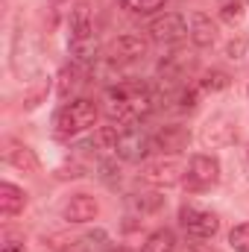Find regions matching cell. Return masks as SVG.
I'll return each instance as SVG.
<instances>
[{
  "instance_id": "6da1fadb",
  "label": "cell",
  "mask_w": 249,
  "mask_h": 252,
  "mask_svg": "<svg viewBox=\"0 0 249 252\" xmlns=\"http://www.w3.org/2000/svg\"><path fill=\"white\" fill-rule=\"evenodd\" d=\"M156 109V97L144 82H118L106 91V115L118 124H135Z\"/></svg>"
},
{
  "instance_id": "7a4b0ae2",
  "label": "cell",
  "mask_w": 249,
  "mask_h": 252,
  "mask_svg": "<svg viewBox=\"0 0 249 252\" xmlns=\"http://www.w3.org/2000/svg\"><path fill=\"white\" fill-rule=\"evenodd\" d=\"M97 121V106H94V100H85V97H79V100H70V103H64L62 109L56 112V135L59 138H70V135H79V132H85L88 126H94Z\"/></svg>"
},
{
  "instance_id": "3957f363",
  "label": "cell",
  "mask_w": 249,
  "mask_h": 252,
  "mask_svg": "<svg viewBox=\"0 0 249 252\" xmlns=\"http://www.w3.org/2000/svg\"><path fill=\"white\" fill-rule=\"evenodd\" d=\"M147 32H150V38L158 41V44H179L182 38L190 35V27H187V21L182 18V15L164 12V15H158V18L150 21Z\"/></svg>"
},
{
  "instance_id": "277c9868",
  "label": "cell",
  "mask_w": 249,
  "mask_h": 252,
  "mask_svg": "<svg viewBox=\"0 0 249 252\" xmlns=\"http://www.w3.org/2000/svg\"><path fill=\"white\" fill-rule=\"evenodd\" d=\"M179 220H182L185 232L190 238H196V241H208V238H214L217 229H220L217 214L208 211V208H199V205H185V208L179 211Z\"/></svg>"
},
{
  "instance_id": "5b68a950",
  "label": "cell",
  "mask_w": 249,
  "mask_h": 252,
  "mask_svg": "<svg viewBox=\"0 0 249 252\" xmlns=\"http://www.w3.org/2000/svg\"><path fill=\"white\" fill-rule=\"evenodd\" d=\"M144 182H150V185H158V188H167V185H179L182 179L187 176V167L179 161V158H173V156H167V158H156V161H150L147 167H144Z\"/></svg>"
},
{
  "instance_id": "8992f818",
  "label": "cell",
  "mask_w": 249,
  "mask_h": 252,
  "mask_svg": "<svg viewBox=\"0 0 249 252\" xmlns=\"http://www.w3.org/2000/svg\"><path fill=\"white\" fill-rule=\"evenodd\" d=\"M150 150H153V138H150L147 132H141V129H135V126H124V129H121V138H118L115 153H118L124 161H132V164H135V161L147 158Z\"/></svg>"
},
{
  "instance_id": "52a82bcc",
  "label": "cell",
  "mask_w": 249,
  "mask_h": 252,
  "mask_svg": "<svg viewBox=\"0 0 249 252\" xmlns=\"http://www.w3.org/2000/svg\"><path fill=\"white\" fill-rule=\"evenodd\" d=\"M220 182V161L214 156H193L190 164H187V176H185V185L193 190H202V188H211Z\"/></svg>"
},
{
  "instance_id": "ba28073f",
  "label": "cell",
  "mask_w": 249,
  "mask_h": 252,
  "mask_svg": "<svg viewBox=\"0 0 249 252\" xmlns=\"http://www.w3.org/2000/svg\"><path fill=\"white\" fill-rule=\"evenodd\" d=\"M150 53V44L141 38V35H121V38H115L112 41V47H109V59L118 64H129V62H141L144 56Z\"/></svg>"
},
{
  "instance_id": "9c48e42d",
  "label": "cell",
  "mask_w": 249,
  "mask_h": 252,
  "mask_svg": "<svg viewBox=\"0 0 249 252\" xmlns=\"http://www.w3.org/2000/svg\"><path fill=\"white\" fill-rule=\"evenodd\" d=\"M97 214H100V205L88 193H73L62 205V217L67 223H91V220H97Z\"/></svg>"
},
{
  "instance_id": "30bf717a",
  "label": "cell",
  "mask_w": 249,
  "mask_h": 252,
  "mask_svg": "<svg viewBox=\"0 0 249 252\" xmlns=\"http://www.w3.org/2000/svg\"><path fill=\"white\" fill-rule=\"evenodd\" d=\"M187 141H190V135H187L185 126H161L153 135V150H161V153L176 156V153H182L187 147Z\"/></svg>"
},
{
  "instance_id": "8fae6325",
  "label": "cell",
  "mask_w": 249,
  "mask_h": 252,
  "mask_svg": "<svg viewBox=\"0 0 249 252\" xmlns=\"http://www.w3.org/2000/svg\"><path fill=\"white\" fill-rule=\"evenodd\" d=\"M67 50H70V56H73L76 64H94L97 62V53H100V41H97L94 32H88V35H70L67 38Z\"/></svg>"
},
{
  "instance_id": "7c38bea8",
  "label": "cell",
  "mask_w": 249,
  "mask_h": 252,
  "mask_svg": "<svg viewBox=\"0 0 249 252\" xmlns=\"http://www.w3.org/2000/svg\"><path fill=\"white\" fill-rule=\"evenodd\" d=\"M187 27H190V41L196 47H211L217 41V27H214V21L205 12H193Z\"/></svg>"
},
{
  "instance_id": "4fadbf2b",
  "label": "cell",
  "mask_w": 249,
  "mask_h": 252,
  "mask_svg": "<svg viewBox=\"0 0 249 252\" xmlns=\"http://www.w3.org/2000/svg\"><path fill=\"white\" fill-rule=\"evenodd\" d=\"M202 141L208 144V147H226V144H232L235 141V126L229 118H214V121H208L205 129H202Z\"/></svg>"
},
{
  "instance_id": "5bb4252c",
  "label": "cell",
  "mask_w": 249,
  "mask_h": 252,
  "mask_svg": "<svg viewBox=\"0 0 249 252\" xmlns=\"http://www.w3.org/2000/svg\"><path fill=\"white\" fill-rule=\"evenodd\" d=\"M3 156H6V161H9L12 167H18V170H24V173H35V170H38V158H35V153H32L27 144L9 141Z\"/></svg>"
},
{
  "instance_id": "9a60e30c",
  "label": "cell",
  "mask_w": 249,
  "mask_h": 252,
  "mask_svg": "<svg viewBox=\"0 0 249 252\" xmlns=\"http://www.w3.org/2000/svg\"><path fill=\"white\" fill-rule=\"evenodd\" d=\"M24 208H27V193L18 185H12V182H3L0 185V214L3 217H15Z\"/></svg>"
},
{
  "instance_id": "2e32d148",
  "label": "cell",
  "mask_w": 249,
  "mask_h": 252,
  "mask_svg": "<svg viewBox=\"0 0 249 252\" xmlns=\"http://www.w3.org/2000/svg\"><path fill=\"white\" fill-rule=\"evenodd\" d=\"M67 24H70V35H88V32H94V27H91V9H88V3H76V6L70 9V18H67Z\"/></svg>"
},
{
  "instance_id": "e0dca14e",
  "label": "cell",
  "mask_w": 249,
  "mask_h": 252,
  "mask_svg": "<svg viewBox=\"0 0 249 252\" xmlns=\"http://www.w3.org/2000/svg\"><path fill=\"white\" fill-rule=\"evenodd\" d=\"M141 252H176V235L170 229H158L147 238Z\"/></svg>"
},
{
  "instance_id": "ac0fdd59",
  "label": "cell",
  "mask_w": 249,
  "mask_h": 252,
  "mask_svg": "<svg viewBox=\"0 0 249 252\" xmlns=\"http://www.w3.org/2000/svg\"><path fill=\"white\" fill-rule=\"evenodd\" d=\"M79 85H82V70H79V64H73V67H64L62 73H59V94H62V97L73 94Z\"/></svg>"
},
{
  "instance_id": "d6986e66",
  "label": "cell",
  "mask_w": 249,
  "mask_h": 252,
  "mask_svg": "<svg viewBox=\"0 0 249 252\" xmlns=\"http://www.w3.org/2000/svg\"><path fill=\"white\" fill-rule=\"evenodd\" d=\"M220 18L226 21V24H241L244 21V3L241 0H223L220 3Z\"/></svg>"
},
{
  "instance_id": "ffe728a7",
  "label": "cell",
  "mask_w": 249,
  "mask_h": 252,
  "mask_svg": "<svg viewBox=\"0 0 249 252\" xmlns=\"http://www.w3.org/2000/svg\"><path fill=\"white\" fill-rule=\"evenodd\" d=\"M229 244H232V250L235 252H249V223H241V226L232 229Z\"/></svg>"
},
{
  "instance_id": "44dd1931",
  "label": "cell",
  "mask_w": 249,
  "mask_h": 252,
  "mask_svg": "<svg viewBox=\"0 0 249 252\" xmlns=\"http://www.w3.org/2000/svg\"><path fill=\"white\" fill-rule=\"evenodd\" d=\"M0 252H24V235L15 229H6L0 238Z\"/></svg>"
},
{
  "instance_id": "7402d4cb",
  "label": "cell",
  "mask_w": 249,
  "mask_h": 252,
  "mask_svg": "<svg viewBox=\"0 0 249 252\" xmlns=\"http://www.w3.org/2000/svg\"><path fill=\"white\" fill-rule=\"evenodd\" d=\"M202 88H205V91H223V88H229V73H223V70H208L205 79H202Z\"/></svg>"
},
{
  "instance_id": "603a6c76",
  "label": "cell",
  "mask_w": 249,
  "mask_h": 252,
  "mask_svg": "<svg viewBox=\"0 0 249 252\" xmlns=\"http://www.w3.org/2000/svg\"><path fill=\"white\" fill-rule=\"evenodd\" d=\"M118 138H121V129H118V126H103V129L97 132V144H100L103 150H115V147H118Z\"/></svg>"
},
{
  "instance_id": "cb8c5ba5",
  "label": "cell",
  "mask_w": 249,
  "mask_h": 252,
  "mask_svg": "<svg viewBox=\"0 0 249 252\" xmlns=\"http://www.w3.org/2000/svg\"><path fill=\"white\" fill-rule=\"evenodd\" d=\"M126 9H132V12H141V15H147V12H156V9H161L164 6V0H121Z\"/></svg>"
},
{
  "instance_id": "d4e9b609",
  "label": "cell",
  "mask_w": 249,
  "mask_h": 252,
  "mask_svg": "<svg viewBox=\"0 0 249 252\" xmlns=\"http://www.w3.org/2000/svg\"><path fill=\"white\" fill-rule=\"evenodd\" d=\"M135 205H138L141 211H156V208L164 205V196H158V193H144V196L135 199Z\"/></svg>"
},
{
  "instance_id": "484cf974",
  "label": "cell",
  "mask_w": 249,
  "mask_h": 252,
  "mask_svg": "<svg viewBox=\"0 0 249 252\" xmlns=\"http://www.w3.org/2000/svg\"><path fill=\"white\" fill-rule=\"evenodd\" d=\"M179 100H182V109H193L196 106V88H185L179 94Z\"/></svg>"
},
{
  "instance_id": "4316f807",
  "label": "cell",
  "mask_w": 249,
  "mask_h": 252,
  "mask_svg": "<svg viewBox=\"0 0 249 252\" xmlns=\"http://www.w3.org/2000/svg\"><path fill=\"white\" fill-rule=\"evenodd\" d=\"M100 170H103V179H106V182H115V176L121 179V170H118V167H115L112 161H106V164H103Z\"/></svg>"
},
{
  "instance_id": "83f0119b",
  "label": "cell",
  "mask_w": 249,
  "mask_h": 252,
  "mask_svg": "<svg viewBox=\"0 0 249 252\" xmlns=\"http://www.w3.org/2000/svg\"><path fill=\"white\" fill-rule=\"evenodd\" d=\"M241 50H244V38H238V41H232V44H229V56H232V59H238V53H241Z\"/></svg>"
},
{
  "instance_id": "f1b7e54d",
  "label": "cell",
  "mask_w": 249,
  "mask_h": 252,
  "mask_svg": "<svg viewBox=\"0 0 249 252\" xmlns=\"http://www.w3.org/2000/svg\"><path fill=\"white\" fill-rule=\"evenodd\" d=\"M187 252H211V250H205V247H187Z\"/></svg>"
},
{
  "instance_id": "f546056e",
  "label": "cell",
  "mask_w": 249,
  "mask_h": 252,
  "mask_svg": "<svg viewBox=\"0 0 249 252\" xmlns=\"http://www.w3.org/2000/svg\"><path fill=\"white\" fill-rule=\"evenodd\" d=\"M115 252H129V250H115Z\"/></svg>"
},
{
  "instance_id": "4dcf8cb0",
  "label": "cell",
  "mask_w": 249,
  "mask_h": 252,
  "mask_svg": "<svg viewBox=\"0 0 249 252\" xmlns=\"http://www.w3.org/2000/svg\"><path fill=\"white\" fill-rule=\"evenodd\" d=\"M247 6H249V0H247Z\"/></svg>"
}]
</instances>
